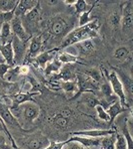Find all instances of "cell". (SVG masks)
Here are the masks:
<instances>
[{"label": "cell", "mask_w": 133, "mask_h": 149, "mask_svg": "<svg viewBox=\"0 0 133 149\" xmlns=\"http://www.w3.org/2000/svg\"><path fill=\"white\" fill-rule=\"evenodd\" d=\"M6 147V138L4 135L0 134V149H4Z\"/></svg>", "instance_id": "38"}, {"label": "cell", "mask_w": 133, "mask_h": 149, "mask_svg": "<svg viewBox=\"0 0 133 149\" xmlns=\"http://www.w3.org/2000/svg\"><path fill=\"white\" fill-rule=\"evenodd\" d=\"M10 27H11V32L13 33L14 36L18 38V39L28 42L31 39L32 36H30L26 32V30L24 29L22 22H21V19L18 17H14L13 20L10 22Z\"/></svg>", "instance_id": "10"}, {"label": "cell", "mask_w": 133, "mask_h": 149, "mask_svg": "<svg viewBox=\"0 0 133 149\" xmlns=\"http://www.w3.org/2000/svg\"><path fill=\"white\" fill-rule=\"evenodd\" d=\"M11 41H9V42H7L6 44L3 45L0 42V54L3 57V59L5 60L6 64H8L11 67H14V55H13V49H12Z\"/></svg>", "instance_id": "17"}, {"label": "cell", "mask_w": 133, "mask_h": 149, "mask_svg": "<svg viewBox=\"0 0 133 149\" xmlns=\"http://www.w3.org/2000/svg\"><path fill=\"white\" fill-rule=\"evenodd\" d=\"M73 21L65 16H55L52 18L49 24V33L52 37L64 38L65 36L72 31Z\"/></svg>", "instance_id": "2"}, {"label": "cell", "mask_w": 133, "mask_h": 149, "mask_svg": "<svg viewBox=\"0 0 133 149\" xmlns=\"http://www.w3.org/2000/svg\"><path fill=\"white\" fill-rule=\"evenodd\" d=\"M1 63H5V60L3 59V57H2L1 54H0V64Z\"/></svg>", "instance_id": "40"}, {"label": "cell", "mask_w": 133, "mask_h": 149, "mask_svg": "<svg viewBox=\"0 0 133 149\" xmlns=\"http://www.w3.org/2000/svg\"><path fill=\"white\" fill-rule=\"evenodd\" d=\"M99 27H100V24H99L98 20L94 19L86 25L73 29L63 38V41L61 42V49L73 46L82 41L91 40L93 38L98 37Z\"/></svg>", "instance_id": "1"}, {"label": "cell", "mask_w": 133, "mask_h": 149, "mask_svg": "<svg viewBox=\"0 0 133 149\" xmlns=\"http://www.w3.org/2000/svg\"><path fill=\"white\" fill-rule=\"evenodd\" d=\"M125 110H126V109H125V107H123L122 105L120 104L119 100H117V102H115L114 103L110 104L109 107H107V109H106L108 115H109V121H108L109 125H111V124L114 122L115 118L118 116V115L121 114L122 112H124Z\"/></svg>", "instance_id": "18"}, {"label": "cell", "mask_w": 133, "mask_h": 149, "mask_svg": "<svg viewBox=\"0 0 133 149\" xmlns=\"http://www.w3.org/2000/svg\"><path fill=\"white\" fill-rule=\"evenodd\" d=\"M64 3L66 4V5H69V6H73L74 4H75L76 0H64Z\"/></svg>", "instance_id": "39"}, {"label": "cell", "mask_w": 133, "mask_h": 149, "mask_svg": "<svg viewBox=\"0 0 133 149\" xmlns=\"http://www.w3.org/2000/svg\"><path fill=\"white\" fill-rule=\"evenodd\" d=\"M49 143L50 141L45 136L38 134L29 139L26 146H27V149H44L49 145Z\"/></svg>", "instance_id": "15"}, {"label": "cell", "mask_w": 133, "mask_h": 149, "mask_svg": "<svg viewBox=\"0 0 133 149\" xmlns=\"http://www.w3.org/2000/svg\"><path fill=\"white\" fill-rule=\"evenodd\" d=\"M73 116L74 112L72 111V109H69V107H64L59 112L51 116L50 120H51L54 127L60 129V130H66L71 124V120Z\"/></svg>", "instance_id": "4"}, {"label": "cell", "mask_w": 133, "mask_h": 149, "mask_svg": "<svg viewBox=\"0 0 133 149\" xmlns=\"http://www.w3.org/2000/svg\"><path fill=\"white\" fill-rule=\"evenodd\" d=\"M130 57V52L126 47H119L115 50L114 58L119 61H125Z\"/></svg>", "instance_id": "27"}, {"label": "cell", "mask_w": 133, "mask_h": 149, "mask_svg": "<svg viewBox=\"0 0 133 149\" xmlns=\"http://www.w3.org/2000/svg\"><path fill=\"white\" fill-rule=\"evenodd\" d=\"M62 67H63V65L60 63L57 60V58L55 57L51 62H49V63L46 65V67H45V69H44L45 74H58L60 72V70L62 69Z\"/></svg>", "instance_id": "22"}, {"label": "cell", "mask_w": 133, "mask_h": 149, "mask_svg": "<svg viewBox=\"0 0 133 149\" xmlns=\"http://www.w3.org/2000/svg\"><path fill=\"white\" fill-rule=\"evenodd\" d=\"M0 117H1L2 120L4 121L5 124H8V125L14 126V127H16V128H19V129H21V130H23L22 127H21V124L19 123L18 119L11 113L10 109H9V107L7 104H5L3 100H0Z\"/></svg>", "instance_id": "9"}, {"label": "cell", "mask_w": 133, "mask_h": 149, "mask_svg": "<svg viewBox=\"0 0 133 149\" xmlns=\"http://www.w3.org/2000/svg\"><path fill=\"white\" fill-rule=\"evenodd\" d=\"M58 49H54V50H51V51H45V52H42L40 53L38 56H36L34 58V62L36 63L39 68H41L42 70L45 69L46 65L51 62L55 57L57 56L56 55V51Z\"/></svg>", "instance_id": "14"}, {"label": "cell", "mask_w": 133, "mask_h": 149, "mask_svg": "<svg viewBox=\"0 0 133 149\" xmlns=\"http://www.w3.org/2000/svg\"><path fill=\"white\" fill-rule=\"evenodd\" d=\"M120 14H121L120 25L122 28V32L125 35H131L133 28V8L131 1H127L123 4Z\"/></svg>", "instance_id": "7"}, {"label": "cell", "mask_w": 133, "mask_h": 149, "mask_svg": "<svg viewBox=\"0 0 133 149\" xmlns=\"http://www.w3.org/2000/svg\"><path fill=\"white\" fill-rule=\"evenodd\" d=\"M15 17L14 16V11H10V12H6V13H1V18L3 20V22H7L10 23L13 18Z\"/></svg>", "instance_id": "35"}, {"label": "cell", "mask_w": 133, "mask_h": 149, "mask_svg": "<svg viewBox=\"0 0 133 149\" xmlns=\"http://www.w3.org/2000/svg\"><path fill=\"white\" fill-rule=\"evenodd\" d=\"M107 81H108V83H109L111 88H112L113 93H114L116 97H118V100H119L120 104H121L123 107L127 109L128 107L127 97H126V95H125L123 86L119 80V78H118L117 74H116V72L113 71V72H111L110 74H108Z\"/></svg>", "instance_id": "5"}, {"label": "cell", "mask_w": 133, "mask_h": 149, "mask_svg": "<svg viewBox=\"0 0 133 149\" xmlns=\"http://www.w3.org/2000/svg\"><path fill=\"white\" fill-rule=\"evenodd\" d=\"M40 107L35 102H28L19 104V113L17 116L27 124H32L39 117Z\"/></svg>", "instance_id": "3"}, {"label": "cell", "mask_w": 133, "mask_h": 149, "mask_svg": "<svg viewBox=\"0 0 133 149\" xmlns=\"http://www.w3.org/2000/svg\"><path fill=\"white\" fill-rule=\"evenodd\" d=\"M28 42L22 41L20 39H18L16 36L13 35L12 37V49H13V55H14V66L18 63L23 62L24 58H25L26 54H27V45Z\"/></svg>", "instance_id": "8"}, {"label": "cell", "mask_w": 133, "mask_h": 149, "mask_svg": "<svg viewBox=\"0 0 133 149\" xmlns=\"http://www.w3.org/2000/svg\"><path fill=\"white\" fill-rule=\"evenodd\" d=\"M77 50V52H81L82 54H91L94 49H95V45L92 42V40H86L82 41L80 43H77L74 45Z\"/></svg>", "instance_id": "21"}, {"label": "cell", "mask_w": 133, "mask_h": 149, "mask_svg": "<svg viewBox=\"0 0 133 149\" xmlns=\"http://www.w3.org/2000/svg\"><path fill=\"white\" fill-rule=\"evenodd\" d=\"M43 39L41 35L32 36L29 42V49H28V56L30 59H34L36 56L40 54L41 48H42Z\"/></svg>", "instance_id": "13"}, {"label": "cell", "mask_w": 133, "mask_h": 149, "mask_svg": "<svg viewBox=\"0 0 133 149\" xmlns=\"http://www.w3.org/2000/svg\"><path fill=\"white\" fill-rule=\"evenodd\" d=\"M114 129H94V130H81V131H74L70 132V134L73 136H85V137H103V136L111 135L116 133Z\"/></svg>", "instance_id": "12"}, {"label": "cell", "mask_w": 133, "mask_h": 149, "mask_svg": "<svg viewBox=\"0 0 133 149\" xmlns=\"http://www.w3.org/2000/svg\"><path fill=\"white\" fill-rule=\"evenodd\" d=\"M19 77H21L20 74V66H14L7 72V74L4 76L3 80H5L8 83H14L18 80Z\"/></svg>", "instance_id": "24"}, {"label": "cell", "mask_w": 133, "mask_h": 149, "mask_svg": "<svg viewBox=\"0 0 133 149\" xmlns=\"http://www.w3.org/2000/svg\"><path fill=\"white\" fill-rule=\"evenodd\" d=\"M110 24L113 26L114 28H117L120 26V22H121V14L119 11H114L112 12V14L109 17Z\"/></svg>", "instance_id": "31"}, {"label": "cell", "mask_w": 133, "mask_h": 149, "mask_svg": "<svg viewBox=\"0 0 133 149\" xmlns=\"http://www.w3.org/2000/svg\"><path fill=\"white\" fill-rule=\"evenodd\" d=\"M40 4L37 0H19L17 6L14 10V16L18 18H22L26 13H28L31 9H33Z\"/></svg>", "instance_id": "11"}, {"label": "cell", "mask_w": 133, "mask_h": 149, "mask_svg": "<svg viewBox=\"0 0 133 149\" xmlns=\"http://www.w3.org/2000/svg\"><path fill=\"white\" fill-rule=\"evenodd\" d=\"M39 95V93L37 92H32V93H14L12 97V102L16 103V104H22V103L28 102H35L32 98L33 95Z\"/></svg>", "instance_id": "19"}, {"label": "cell", "mask_w": 133, "mask_h": 149, "mask_svg": "<svg viewBox=\"0 0 133 149\" xmlns=\"http://www.w3.org/2000/svg\"><path fill=\"white\" fill-rule=\"evenodd\" d=\"M85 74L86 76H88L90 79H92L94 81H96V83H100V81L102 80V73H101L99 70H96V69H90L88 70V71L85 72Z\"/></svg>", "instance_id": "28"}, {"label": "cell", "mask_w": 133, "mask_h": 149, "mask_svg": "<svg viewBox=\"0 0 133 149\" xmlns=\"http://www.w3.org/2000/svg\"><path fill=\"white\" fill-rule=\"evenodd\" d=\"M11 68H12V67L9 66V65L6 64V63H1V64H0V78L3 79L4 76L7 74V72H8Z\"/></svg>", "instance_id": "36"}, {"label": "cell", "mask_w": 133, "mask_h": 149, "mask_svg": "<svg viewBox=\"0 0 133 149\" xmlns=\"http://www.w3.org/2000/svg\"><path fill=\"white\" fill-rule=\"evenodd\" d=\"M115 141H116V133L107 136H103V137H101L100 148L115 149Z\"/></svg>", "instance_id": "23"}, {"label": "cell", "mask_w": 133, "mask_h": 149, "mask_svg": "<svg viewBox=\"0 0 133 149\" xmlns=\"http://www.w3.org/2000/svg\"><path fill=\"white\" fill-rule=\"evenodd\" d=\"M98 1H93V4L91 5L90 8L88 9L87 11H85L84 13L80 14V16H79V20H78V25L79 27H81V26H84L86 25V24H88L89 22H91L92 20H94L93 18L90 17V13L92 12L94 6L96 5V3H97Z\"/></svg>", "instance_id": "26"}, {"label": "cell", "mask_w": 133, "mask_h": 149, "mask_svg": "<svg viewBox=\"0 0 133 149\" xmlns=\"http://www.w3.org/2000/svg\"><path fill=\"white\" fill-rule=\"evenodd\" d=\"M117 76L119 78L120 81H121L123 88H124V92H126L128 93L130 97H132V88H133V83H132V79L130 76H127L126 74L121 73V72L117 71Z\"/></svg>", "instance_id": "20"}, {"label": "cell", "mask_w": 133, "mask_h": 149, "mask_svg": "<svg viewBox=\"0 0 133 149\" xmlns=\"http://www.w3.org/2000/svg\"><path fill=\"white\" fill-rule=\"evenodd\" d=\"M66 141H62V142H55V141H51L49 145L44 149H63L64 145L66 144Z\"/></svg>", "instance_id": "34"}, {"label": "cell", "mask_w": 133, "mask_h": 149, "mask_svg": "<svg viewBox=\"0 0 133 149\" xmlns=\"http://www.w3.org/2000/svg\"><path fill=\"white\" fill-rule=\"evenodd\" d=\"M39 14H40V8H39V4H38L36 7L31 9L28 13H26L22 18H20L24 29H25L26 32L30 36H32L33 33L36 32L38 29Z\"/></svg>", "instance_id": "6"}, {"label": "cell", "mask_w": 133, "mask_h": 149, "mask_svg": "<svg viewBox=\"0 0 133 149\" xmlns=\"http://www.w3.org/2000/svg\"><path fill=\"white\" fill-rule=\"evenodd\" d=\"M57 60L60 62L62 65H66V64H71V63H75V62L79 61V57L78 56H73V55L69 54V53L66 52H62L60 54H58L57 56Z\"/></svg>", "instance_id": "25"}, {"label": "cell", "mask_w": 133, "mask_h": 149, "mask_svg": "<svg viewBox=\"0 0 133 149\" xmlns=\"http://www.w3.org/2000/svg\"><path fill=\"white\" fill-rule=\"evenodd\" d=\"M66 142H67V140H66ZM63 149H88V148L81 145L80 143L75 142V141H70V142H67L65 144Z\"/></svg>", "instance_id": "33"}, {"label": "cell", "mask_w": 133, "mask_h": 149, "mask_svg": "<svg viewBox=\"0 0 133 149\" xmlns=\"http://www.w3.org/2000/svg\"><path fill=\"white\" fill-rule=\"evenodd\" d=\"M29 71H30V68L27 65H21L20 66V74L21 76H27L29 74Z\"/></svg>", "instance_id": "37"}, {"label": "cell", "mask_w": 133, "mask_h": 149, "mask_svg": "<svg viewBox=\"0 0 133 149\" xmlns=\"http://www.w3.org/2000/svg\"><path fill=\"white\" fill-rule=\"evenodd\" d=\"M59 88L63 90V92L66 95H70L69 100H74L75 95L78 92V86H77V81L76 79L71 81H59Z\"/></svg>", "instance_id": "16"}, {"label": "cell", "mask_w": 133, "mask_h": 149, "mask_svg": "<svg viewBox=\"0 0 133 149\" xmlns=\"http://www.w3.org/2000/svg\"><path fill=\"white\" fill-rule=\"evenodd\" d=\"M99 149H102V148H99Z\"/></svg>", "instance_id": "41"}, {"label": "cell", "mask_w": 133, "mask_h": 149, "mask_svg": "<svg viewBox=\"0 0 133 149\" xmlns=\"http://www.w3.org/2000/svg\"><path fill=\"white\" fill-rule=\"evenodd\" d=\"M115 149H128L126 139L123 136L122 133L116 132V141H115Z\"/></svg>", "instance_id": "29"}, {"label": "cell", "mask_w": 133, "mask_h": 149, "mask_svg": "<svg viewBox=\"0 0 133 149\" xmlns=\"http://www.w3.org/2000/svg\"><path fill=\"white\" fill-rule=\"evenodd\" d=\"M94 109L96 110L97 116L101 119V120L106 121V122L109 121V115H108L106 109L102 107V105H97V107H95V109Z\"/></svg>", "instance_id": "32"}, {"label": "cell", "mask_w": 133, "mask_h": 149, "mask_svg": "<svg viewBox=\"0 0 133 149\" xmlns=\"http://www.w3.org/2000/svg\"><path fill=\"white\" fill-rule=\"evenodd\" d=\"M73 7L75 8V11L77 13L82 14L85 11H87V8H88V2L85 1V0H76V2L73 5Z\"/></svg>", "instance_id": "30"}]
</instances>
